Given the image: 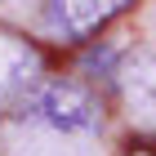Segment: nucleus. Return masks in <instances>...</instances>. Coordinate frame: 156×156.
I'll list each match as a JSON object with an SVG mask.
<instances>
[{
    "mask_svg": "<svg viewBox=\"0 0 156 156\" xmlns=\"http://www.w3.org/2000/svg\"><path fill=\"white\" fill-rule=\"evenodd\" d=\"M23 116L45 125L54 134H72V138H89L103 129V107L98 98L76 80H40L27 89Z\"/></svg>",
    "mask_w": 156,
    "mask_h": 156,
    "instance_id": "nucleus-1",
    "label": "nucleus"
},
{
    "mask_svg": "<svg viewBox=\"0 0 156 156\" xmlns=\"http://www.w3.org/2000/svg\"><path fill=\"white\" fill-rule=\"evenodd\" d=\"M45 5H49V27L58 36L85 40V36H94L98 27H107L134 0H45Z\"/></svg>",
    "mask_w": 156,
    "mask_h": 156,
    "instance_id": "nucleus-2",
    "label": "nucleus"
},
{
    "mask_svg": "<svg viewBox=\"0 0 156 156\" xmlns=\"http://www.w3.org/2000/svg\"><path fill=\"white\" fill-rule=\"evenodd\" d=\"M0 5H9V9H36V5H45V0H0Z\"/></svg>",
    "mask_w": 156,
    "mask_h": 156,
    "instance_id": "nucleus-5",
    "label": "nucleus"
},
{
    "mask_svg": "<svg viewBox=\"0 0 156 156\" xmlns=\"http://www.w3.org/2000/svg\"><path fill=\"white\" fill-rule=\"evenodd\" d=\"M125 156H156V143H129Z\"/></svg>",
    "mask_w": 156,
    "mask_h": 156,
    "instance_id": "nucleus-4",
    "label": "nucleus"
},
{
    "mask_svg": "<svg viewBox=\"0 0 156 156\" xmlns=\"http://www.w3.org/2000/svg\"><path fill=\"white\" fill-rule=\"evenodd\" d=\"M116 80H120V94H125L129 112L147 129H156V54H134L116 72Z\"/></svg>",
    "mask_w": 156,
    "mask_h": 156,
    "instance_id": "nucleus-3",
    "label": "nucleus"
}]
</instances>
